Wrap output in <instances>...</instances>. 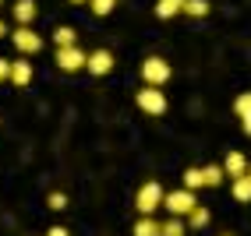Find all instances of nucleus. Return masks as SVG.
I'll list each match as a JSON object with an SVG mask.
<instances>
[{
  "label": "nucleus",
  "instance_id": "nucleus-1",
  "mask_svg": "<svg viewBox=\"0 0 251 236\" xmlns=\"http://www.w3.org/2000/svg\"><path fill=\"white\" fill-rule=\"evenodd\" d=\"M163 208L170 212L174 218H188L195 208H198V201H195V191H188V187H180V191H170L163 197Z\"/></svg>",
  "mask_w": 251,
  "mask_h": 236
},
{
  "label": "nucleus",
  "instance_id": "nucleus-2",
  "mask_svg": "<svg viewBox=\"0 0 251 236\" xmlns=\"http://www.w3.org/2000/svg\"><path fill=\"white\" fill-rule=\"evenodd\" d=\"M163 197H166V191L159 187L156 180L142 183V187H138V197H135V208H138V215H152L156 208H163Z\"/></svg>",
  "mask_w": 251,
  "mask_h": 236
},
{
  "label": "nucleus",
  "instance_id": "nucleus-3",
  "mask_svg": "<svg viewBox=\"0 0 251 236\" xmlns=\"http://www.w3.org/2000/svg\"><path fill=\"white\" fill-rule=\"evenodd\" d=\"M142 81H145V85L163 88L166 81H170V64H166L163 57H149V60L142 64Z\"/></svg>",
  "mask_w": 251,
  "mask_h": 236
},
{
  "label": "nucleus",
  "instance_id": "nucleus-4",
  "mask_svg": "<svg viewBox=\"0 0 251 236\" xmlns=\"http://www.w3.org/2000/svg\"><path fill=\"white\" fill-rule=\"evenodd\" d=\"M11 43H14V49H18L22 57H28V53H39L43 49V36H36L28 25H18L11 32Z\"/></svg>",
  "mask_w": 251,
  "mask_h": 236
},
{
  "label": "nucleus",
  "instance_id": "nucleus-5",
  "mask_svg": "<svg viewBox=\"0 0 251 236\" xmlns=\"http://www.w3.org/2000/svg\"><path fill=\"white\" fill-rule=\"evenodd\" d=\"M138 109L149 113V116H163V113H166V95H163L156 85H145V88L138 92Z\"/></svg>",
  "mask_w": 251,
  "mask_h": 236
},
{
  "label": "nucleus",
  "instance_id": "nucleus-6",
  "mask_svg": "<svg viewBox=\"0 0 251 236\" xmlns=\"http://www.w3.org/2000/svg\"><path fill=\"white\" fill-rule=\"evenodd\" d=\"M85 64H89V53H81L78 46H64V49H57V67H60V71L75 74V71H81Z\"/></svg>",
  "mask_w": 251,
  "mask_h": 236
},
{
  "label": "nucleus",
  "instance_id": "nucleus-7",
  "mask_svg": "<svg viewBox=\"0 0 251 236\" xmlns=\"http://www.w3.org/2000/svg\"><path fill=\"white\" fill-rule=\"evenodd\" d=\"M85 71H89L92 78H106V74L113 71V53H110V49H92Z\"/></svg>",
  "mask_w": 251,
  "mask_h": 236
},
{
  "label": "nucleus",
  "instance_id": "nucleus-8",
  "mask_svg": "<svg viewBox=\"0 0 251 236\" xmlns=\"http://www.w3.org/2000/svg\"><path fill=\"white\" fill-rule=\"evenodd\" d=\"M248 170H251V162H248L244 151H230L226 162H223V173L233 176V180H237V176H248Z\"/></svg>",
  "mask_w": 251,
  "mask_h": 236
},
{
  "label": "nucleus",
  "instance_id": "nucleus-9",
  "mask_svg": "<svg viewBox=\"0 0 251 236\" xmlns=\"http://www.w3.org/2000/svg\"><path fill=\"white\" fill-rule=\"evenodd\" d=\"M32 81V64L25 60V57H18V60H11V85H18V88H25Z\"/></svg>",
  "mask_w": 251,
  "mask_h": 236
},
{
  "label": "nucleus",
  "instance_id": "nucleus-10",
  "mask_svg": "<svg viewBox=\"0 0 251 236\" xmlns=\"http://www.w3.org/2000/svg\"><path fill=\"white\" fill-rule=\"evenodd\" d=\"M131 233H135V236H163V222H156L152 215H142Z\"/></svg>",
  "mask_w": 251,
  "mask_h": 236
},
{
  "label": "nucleus",
  "instance_id": "nucleus-11",
  "mask_svg": "<svg viewBox=\"0 0 251 236\" xmlns=\"http://www.w3.org/2000/svg\"><path fill=\"white\" fill-rule=\"evenodd\" d=\"M184 4H188V0H159L156 4V18H177V14H184Z\"/></svg>",
  "mask_w": 251,
  "mask_h": 236
},
{
  "label": "nucleus",
  "instance_id": "nucleus-12",
  "mask_svg": "<svg viewBox=\"0 0 251 236\" xmlns=\"http://www.w3.org/2000/svg\"><path fill=\"white\" fill-rule=\"evenodd\" d=\"M32 18H36V0H18V4H14V21L32 25Z\"/></svg>",
  "mask_w": 251,
  "mask_h": 236
},
{
  "label": "nucleus",
  "instance_id": "nucleus-13",
  "mask_svg": "<svg viewBox=\"0 0 251 236\" xmlns=\"http://www.w3.org/2000/svg\"><path fill=\"white\" fill-rule=\"evenodd\" d=\"M230 194H233V201L248 205V201H251V176H237V180H233V187H230Z\"/></svg>",
  "mask_w": 251,
  "mask_h": 236
},
{
  "label": "nucleus",
  "instance_id": "nucleus-14",
  "mask_svg": "<svg viewBox=\"0 0 251 236\" xmlns=\"http://www.w3.org/2000/svg\"><path fill=\"white\" fill-rule=\"evenodd\" d=\"M209 218H212L209 208H205V205H198L188 218H184V222H188V229H205V226H209Z\"/></svg>",
  "mask_w": 251,
  "mask_h": 236
},
{
  "label": "nucleus",
  "instance_id": "nucleus-15",
  "mask_svg": "<svg viewBox=\"0 0 251 236\" xmlns=\"http://www.w3.org/2000/svg\"><path fill=\"white\" fill-rule=\"evenodd\" d=\"M53 43H57V49H64V46H75V43H78V32H75L71 25H60V28L53 32Z\"/></svg>",
  "mask_w": 251,
  "mask_h": 236
},
{
  "label": "nucleus",
  "instance_id": "nucleus-16",
  "mask_svg": "<svg viewBox=\"0 0 251 236\" xmlns=\"http://www.w3.org/2000/svg\"><path fill=\"white\" fill-rule=\"evenodd\" d=\"M202 180H205V187H220L226 173H223V166H202Z\"/></svg>",
  "mask_w": 251,
  "mask_h": 236
},
{
  "label": "nucleus",
  "instance_id": "nucleus-17",
  "mask_svg": "<svg viewBox=\"0 0 251 236\" xmlns=\"http://www.w3.org/2000/svg\"><path fill=\"white\" fill-rule=\"evenodd\" d=\"M184 233H188V222H184V218H166V222H163V236H184Z\"/></svg>",
  "mask_w": 251,
  "mask_h": 236
},
{
  "label": "nucleus",
  "instance_id": "nucleus-18",
  "mask_svg": "<svg viewBox=\"0 0 251 236\" xmlns=\"http://www.w3.org/2000/svg\"><path fill=\"white\" fill-rule=\"evenodd\" d=\"M184 14H191V18H209V0H188V4H184Z\"/></svg>",
  "mask_w": 251,
  "mask_h": 236
},
{
  "label": "nucleus",
  "instance_id": "nucleus-19",
  "mask_svg": "<svg viewBox=\"0 0 251 236\" xmlns=\"http://www.w3.org/2000/svg\"><path fill=\"white\" fill-rule=\"evenodd\" d=\"M184 187L188 191H198V187H205V180H202V170H184Z\"/></svg>",
  "mask_w": 251,
  "mask_h": 236
},
{
  "label": "nucleus",
  "instance_id": "nucleus-20",
  "mask_svg": "<svg viewBox=\"0 0 251 236\" xmlns=\"http://www.w3.org/2000/svg\"><path fill=\"white\" fill-rule=\"evenodd\" d=\"M89 7H92L96 18H106V14L117 7V0H89Z\"/></svg>",
  "mask_w": 251,
  "mask_h": 236
},
{
  "label": "nucleus",
  "instance_id": "nucleus-21",
  "mask_svg": "<svg viewBox=\"0 0 251 236\" xmlns=\"http://www.w3.org/2000/svg\"><path fill=\"white\" fill-rule=\"evenodd\" d=\"M46 205L53 208V212H64V208H68V194H64V191H53V194L46 197Z\"/></svg>",
  "mask_w": 251,
  "mask_h": 236
},
{
  "label": "nucleus",
  "instance_id": "nucleus-22",
  "mask_svg": "<svg viewBox=\"0 0 251 236\" xmlns=\"http://www.w3.org/2000/svg\"><path fill=\"white\" fill-rule=\"evenodd\" d=\"M251 109V92L248 95H237V103H233V113H237V116H244Z\"/></svg>",
  "mask_w": 251,
  "mask_h": 236
},
{
  "label": "nucleus",
  "instance_id": "nucleus-23",
  "mask_svg": "<svg viewBox=\"0 0 251 236\" xmlns=\"http://www.w3.org/2000/svg\"><path fill=\"white\" fill-rule=\"evenodd\" d=\"M4 81H11V60L0 57V85H4Z\"/></svg>",
  "mask_w": 251,
  "mask_h": 236
},
{
  "label": "nucleus",
  "instance_id": "nucleus-24",
  "mask_svg": "<svg viewBox=\"0 0 251 236\" xmlns=\"http://www.w3.org/2000/svg\"><path fill=\"white\" fill-rule=\"evenodd\" d=\"M46 236H71V233H68V229H64V226H53V229H50Z\"/></svg>",
  "mask_w": 251,
  "mask_h": 236
},
{
  "label": "nucleus",
  "instance_id": "nucleus-25",
  "mask_svg": "<svg viewBox=\"0 0 251 236\" xmlns=\"http://www.w3.org/2000/svg\"><path fill=\"white\" fill-rule=\"evenodd\" d=\"M241 120H244V134H251V109H248V113L241 116Z\"/></svg>",
  "mask_w": 251,
  "mask_h": 236
},
{
  "label": "nucleus",
  "instance_id": "nucleus-26",
  "mask_svg": "<svg viewBox=\"0 0 251 236\" xmlns=\"http://www.w3.org/2000/svg\"><path fill=\"white\" fill-rule=\"evenodd\" d=\"M4 36H7V25H4V21H0V39H4Z\"/></svg>",
  "mask_w": 251,
  "mask_h": 236
},
{
  "label": "nucleus",
  "instance_id": "nucleus-27",
  "mask_svg": "<svg viewBox=\"0 0 251 236\" xmlns=\"http://www.w3.org/2000/svg\"><path fill=\"white\" fill-rule=\"evenodd\" d=\"M71 4H89V0H71Z\"/></svg>",
  "mask_w": 251,
  "mask_h": 236
},
{
  "label": "nucleus",
  "instance_id": "nucleus-28",
  "mask_svg": "<svg viewBox=\"0 0 251 236\" xmlns=\"http://www.w3.org/2000/svg\"><path fill=\"white\" fill-rule=\"evenodd\" d=\"M223 236H233V233H223Z\"/></svg>",
  "mask_w": 251,
  "mask_h": 236
},
{
  "label": "nucleus",
  "instance_id": "nucleus-29",
  "mask_svg": "<svg viewBox=\"0 0 251 236\" xmlns=\"http://www.w3.org/2000/svg\"><path fill=\"white\" fill-rule=\"evenodd\" d=\"M248 176H251V170H248Z\"/></svg>",
  "mask_w": 251,
  "mask_h": 236
},
{
  "label": "nucleus",
  "instance_id": "nucleus-30",
  "mask_svg": "<svg viewBox=\"0 0 251 236\" xmlns=\"http://www.w3.org/2000/svg\"><path fill=\"white\" fill-rule=\"evenodd\" d=\"M0 4H4V0H0Z\"/></svg>",
  "mask_w": 251,
  "mask_h": 236
}]
</instances>
